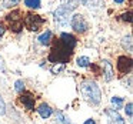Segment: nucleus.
Returning <instances> with one entry per match:
<instances>
[{"label":"nucleus","mask_w":133,"mask_h":124,"mask_svg":"<svg viewBox=\"0 0 133 124\" xmlns=\"http://www.w3.org/2000/svg\"><path fill=\"white\" fill-rule=\"evenodd\" d=\"M4 32H6V29H4V26H3V23H0V37H3V34H4Z\"/></svg>","instance_id":"nucleus-25"},{"label":"nucleus","mask_w":133,"mask_h":124,"mask_svg":"<svg viewBox=\"0 0 133 124\" xmlns=\"http://www.w3.org/2000/svg\"><path fill=\"white\" fill-rule=\"evenodd\" d=\"M77 66H79V67H89V66H90L89 57H86V56H82V57H79V59H77Z\"/></svg>","instance_id":"nucleus-17"},{"label":"nucleus","mask_w":133,"mask_h":124,"mask_svg":"<svg viewBox=\"0 0 133 124\" xmlns=\"http://www.w3.org/2000/svg\"><path fill=\"white\" fill-rule=\"evenodd\" d=\"M75 9L73 6H70V4H62V6H59L57 9L55 10V20L56 23L59 24V26H66L67 23H69V17H70V13H72V10Z\"/></svg>","instance_id":"nucleus-4"},{"label":"nucleus","mask_w":133,"mask_h":124,"mask_svg":"<svg viewBox=\"0 0 133 124\" xmlns=\"http://www.w3.org/2000/svg\"><path fill=\"white\" fill-rule=\"evenodd\" d=\"M15 90L17 93H23L24 91V81L23 80H17L15 83Z\"/></svg>","instance_id":"nucleus-19"},{"label":"nucleus","mask_w":133,"mask_h":124,"mask_svg":"<svg viewBox=\"0 0 133 124\" xmlns=\"http://www.w3.org/2000/svg\"><path fill=\"white\" fill-rule=\"evenodd\" d=\"M103 74H104V80L106 81H110L113 78V76H115V73H113V67L112 64H110V61L107 60H103Z\"/></svg>","instance_id":"nucleus-10"},{"label":"nucleus","mask_w":133,"mask_h":124,"mask_svg":"<svg viewBox=\"0 0 133 124\" xmlns=\"http://www.w3.org/2000/svg\"><path fill=\"white\" fill-rule=\"evenodd\" d=\"M122 20L127 21V23H132V12H127V13H123V14L120 16Z\"/></svg>","instance_id":"nucleus-21"},{"label":"nucleus","mask_w":133,"mask_h":124,"mask_svg":"<svg viewBox=\"0 0 133 124\" xmlns=\"http://www.w3.org/2000/svg\"><path fill=\"white\" fill-rule=\"evenodd\" d=\"M63 69H64V64H59V66H55L52 69V73H53V74H57V73H60Z\"/></svg>","instance_id":"nucleus-23"},{"label":"nucleus","mask_w":133,"mask_h":124,"mask_svg":"<svg viewBox=\"0 0 133 124\" xmlns=\"http://www.w3.org/2000/svg\"><path fill=\"white\" fill-rule=\"evenodd\" d=\"M80 93L83 96V98L87 103L97 106L102 100V91L99 89V86L92 80H86L80 84Z\"/></svg>","instance_id":"nucleus-2"},{"label":"nucleus","mask_w":133,"mask_h":124,"mask_svg":"<svg viewBox=\"0 0 133 124\" xmlns=\"http://www.w3.org/2000/svg\"><path fill=\"white\" fill-rule=\"evenodd\" d=\"M79 3H82L83 6L89 7V9H99L100 6H103V0H77Z\"/></svg>","instance_id":"nucleus-12"},{"label":"nucleus","mask_w":133,"mask_h":124,"mask_svg":"<svg viewBox=\"0 0 133 124\" xmlns=\"http://www.w3.org/2000/svg\"><path fill=\"white\" fill-rule=\"evenodd\" d=\"M70 26L76 33H84L89 29V24H87L83 14H73L70 19Z\"/></svg>","instance_id":"nucleus-6"},{"label":"nucleus","mask_w":133,"mask_h":124,"mask_svg":"<svg viewBox=\"0 0 133 124\" xmlns=\"http://www.w3.org/2000/svg\"><path fill=\"white\" fill-rule=\"evenodd\" d=\"M24 4H26L29 9H39L42 2L40 0H24Z\"/></svg>","instance_id":"nucleus-16"},{"label":"nucleus","mask_w":133,"mask_h":124,"mask_svg":"<svg viewBox=\"0 0 133 124\" xmlns=\"http://www.w3.org/2000/svg\"><path fill=\"white\" fill-rule=\"evenodd\" d=\"M35 97L30 93H20V96H19V103L23 104L26 110H35Z\"/></svg>","instance_id":"nucleus-8"},{"label":"nucleus","mask_w":133,"mask_h":124,"mask_svg":"<svg viewBox=\"0 0 133 124\" xmlns=\"http://www.w3.org/2000/svg\"><path fill=\"white\" fill-rule=\"evenodd\" d=\"M112 104L115 106V108H120L122 106H123V100H122L120 97H112Z\"/></svg>","instance_id":"nucleus-20"},{"label":"nucleus","mask_w":133,"mask_h":124,"mask_svg":"<svg viewBox=\"0 0 133 124\" xmlns=\"http://www.w3.org/2000/svg\"><path fill=\"white\" fill-rule=\"evenodd\" d=\"M4 21L7 24V29L13 33H20L23 30V12L19 9L12 10L9 14H6Z\"/></svg>","instance_id":"nucleus-3"},{"label":"nucleus","mask_w":133,"mask_h":124,"mask_svg":"<svg viewBox=\"0 0 133 124\" xmlns=\"http://www.w3.org/2000/svg\"><path fill=\"white\" fill-rule=\"evenodd\" d=\"M107 115L110 117V120H112V124H126L124 123V120L119 115V113L116 111V110H107Z\"/></svg>","instance_id":"nucleus-13"},{"label":"nucleus","mask_w":133,"mask_h":124,"mask_svg":"<svg viewBox=\"0 0 133 124\" xmlns=\"http://www.w3.org/2000/svg\"><path fill=\"white\" fill-rule=\"evenodd\" d=\"M132 103H127L126 104V108H124V111H126V114H127V117H132L133 115V111H132Z\"/></svg>","instance_id":"nucleus-24"},{"label":"nucleus","mask_w":133,"mask_h":124,"mask_svg":"<svg viewBox=\"0 0 133 124\" xmlns=\"http://www.w3.org/2000/svg\"><path fill=\"white\" fill-rule=\"evenodd\" d=\"M122 47H123L126 52H132L133 47H132V34H127L126 37H123L122 40Z\"/></svg>","instance_id":"nucleus-15"},{"label":"nucleus","mask_w":133,"mask_h":124,"mask_svg":"<svg viewBox=\"0 0 133 124\" xmlns=\"http://www.w3.org/2000/svg\"><path fill=\"white\" fill-rule=\"evenodd\" d=\"M133 61L129 56H119L117 57V63H116V67H117V71L120 74H129L132 71V66Z\"/></svg>","instance_id":"nucleus-7"},{"label":"nucleus","mask_w":133,"mask_h":124,"mask_svg":"<svg viewBox=\"0 0 133 124\" xmlns=\"http://www.w3.org/2000/svg\"><path fill=\"white\" fill-rule=\"evenodd\" d=\"M4 113H6V104H4L3 97L0 96V115H3Z\"/></svg>","instance_id":"nucleus-22"},{"label":"nucleus","mask_w":133,"mask_h":124,"mask_svg":"<svg viewBox=\"0 0 133 124\" xmlns=\"http://www.w3.org/2000/svg\"><path fill=\"white\" fill-rule=\"evenodd\" d=\"M83 124H96V121L93 120V118H89V120H86Z\"/></svg>","instance_id":"nucleus-26"},{"label":"nucleus","mask_w":133,"mask_h":124,"mask_svg":"<svg viewBox=\"0 0 133 124\" xmlns=\"http://www.w3.org/2000/svg\"><path fill=\"white\" fill-rule=\"evenodd\" d=\"M43 24H46V19H43L42 16L35 14L33 12H29L24 17V26L32 32H37L43 27Z\"/></svg>","instance_id":"nucleus-5"},{"label":"nucleus","mask_w":133,"mask_h":124,"mask_svg":"<svg viewBox=\"0 0 133 124\" xmlns=\"http://www.w3.org/2000/svg\"><path fill=\"white\" fill-rule=\"evenodd\" d=\"M50 43H52V50H50V54H49V61L59 63V64L69 63V60L73 56V50L67 49L64 44H62V41L59 39H55Z\"/></svg>","instance_id":"nucleus-1"},{"label":"nucleus","mask_w":133,"mask_h":124,"mask_svg":"<svg viewBox=\"0 0 133 124\" xmlns=\"http://www.w3.org/2000/svg\"><path fill=\"white\" fill-rule=\"evenodd\" d=\"M20 3V0H3V6L7 7V9H12V7H16Z\"/></svg>","instance_id":"nucleus-18"},{"label":"nucleus","mask_w":133,"mask_h":124,"mask_svg":"<svg viewBox=\"0 0 133 124\" xmlns=\"http://www.w3.org/2000/svg\"><path fill=\"white\" fill-rule=\"evenodd\" d=\"M52 39H53V34H52V32L50 30H46V32L43 33V34H40L39 36V43L40 44H43V46H49L50 44V41H52Z\"/></svg>","instance_id":"nucleus-14"},{"label":"nucleus","mask_w":133,"mask_h":124,"mask_svg":"<svg viewBox=\"0 0 133 124\" xmlns=\"http://www.w3.org/2000/svg\"><path fill=\"white\" fill-rule=\"evenodd\" d=\"M37 111H39V114H40V117H42V118H49L50 115H52L53 110H52V107H50L49 104L42 103L40 106H39Z\"/></svg>","instance_id":"nucleus-11"},{"label":"nucleus","mask_w":133,"mask_h":124,"mask_svg":"<svg viewBox=\"0 0 133 124\" xmlns=\"http://www.w3.org/2000/svg\"><path fill=\"white\" fill-rule=\"evenodd\" d=\"M59 40L62 41V44H64V46H66L67 49H70V50H75L76 44H77V39H76L73 34H70V33H62L60 37H59Z\"/></svg>","instance_id":"nucleus-9"},{"label":"nucleus","mask_w":133,"mask_h":124,"mask_svg":"<svg viewBox=\"0 0 133 124\" xmlns=\"http://www.w3.org/2000/svg\"><path fill=\"white\" fill-rule=\"evenodd\" d=\"M113 2H115V3H117V4H122L124 0H113Z\"/></svg>","instance_id":"nucleus-27"}]
</instances>
